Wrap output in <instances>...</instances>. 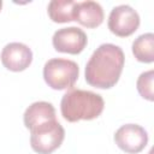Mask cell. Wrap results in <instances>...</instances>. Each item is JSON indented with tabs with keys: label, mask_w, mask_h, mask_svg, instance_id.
I'll use <instances>...</instances> for the list:
<instances>
[{
	"label": "cell",
	"mask_w": 154,
	"mask_h": 154,
	"mask_svg": "<svg viewBox=\"0 0 154 154\" xmlns=\"http://www.w3.org/2000/svg\"><path fill=\"white\" fill-rule=\"evenodd\" d=\"M55 51L69 54H79L88 43L85 32L77 26H67L57 30L52 37Z\"/></svg>",
	"instance_id": "cell-7"
},
{
	"label": "cell",
	"mask_w": 154,
	"mask_h": 154,
	"mask_svg": "<svg viewBox=\"0 0 154 154\" xmlns=\"http://www.w3.org/2000/svg\"><path fill=\"white\" fill-rule=\"evenodd\" d=\"M73 0H52L48 4L47 12L49 18L54 23H67L75 20V6Z\"/></svg>",
	"instance_id": "cell-11"
},
{
	"label": "cell",
	"mask_w": 154,
	"mask_h": 154,
	"mask_svg": "<svg viewBox=\"0 0 154 154\" xmlns=\"http://www.w3.org/2000/svg\"><path fill=\"white\" fill-rule=\"evenodd\" d=\"M79 67L77 63L63 58L49 59L43 66V78L48 87L54 90L72 88L78 79Z\"/></svg>",
	"instance_id": "cell-3"
},
{
	"label": "cell",
	"mask_w": 154,
	"mask_h": 154,
	"mask_svg": "<svg viewBox=\"0 0 154 154\" xmlns=\"http://www.w3.org/2000/svg\"><path fill=\"white\" fill-rule=\"evenodd\" d=\"M107 26L112 34L119 37L132 35L140 26V16L136 10L129 5H118L112 8Z\"/></svg>",
	"instance_id": "cell-5"
},
{
	"label": "cell",
	"mask_w": 154,
	"mask_h": 154,
	"mask_svg": "<svg viewBox=\"0 0 154 154\" xmlns=\"http://www.w3.org/2000/svg\"><path fill=\"white\" fill-rule=\"evenodd\" d=\"M30 146L38 154L53 153L65 138V130L57 119L35 126L30 130Z\"/></svg>",
	"instance_id": "cell-4"
},
{
	"label": "cell",
	"mask_w": 154,
	"mask_h": 154,
	"mask_svg": "<svg viewBox=\"0 0 154 154\" xmlns=\"http://www.w3.org/2000/svg\"><path fill=\"white\" fill-rule=\"evenodd\" d=\"M2 65L13 72H20L29 67L32 61V52L31 49L20 42H11L7 43L0 55Z\"/></svg>",
	"instance_id": "cell-8"
},
{
	"label": "cell",
	"mask_w": 154,
	"mask_h": 154,
	"mask_svg": "<svg viewBox=\"0 0 154 154\" xmlns=\"http://www.w3.org/2000/svg\"><path fill=\"white\" fill-rule=\"evenodd\" d=\"M1 7H2V1L0 0V10H1Z\"/></svg>",
	"instance_id": "cell-14"
},
{
	"label": "cell",
	"mask_w": 154,
	"mask_h": 154,
	"mask_svg": "<svg viewBox=\"0 0 154 154\" xmlns=\"http://www.w3.org/2000/svg\"><path fill=\"white\" fill-rule=\"evenodd\" d=\"M124 63V52L119 46L113 43L100 45L85 65L87 83L99 89L114 87L123 72Z\"/></svg>",
	"instance_id": "cell-1"
},
{
	"label": "cell",
	"mask_w": 154,
	"mask_h": 154,
	"mask_svg": "<svg viewBox=\"0 0 154 154\" xmlns=\"http://www.w3.org/2000/svg\"><path fill=\"white\" fill-rule=\"evenodd\" d=\"M55 119V108L51 102L36 101L31 103L24 112L23 122L26 129L31 130L35 126Z\"/></svg>",
	"instance_id": "cell-10"
},
{
	"label": "cell",
	"mask_w": 154,
	"mask_h": 154,
	"mask_svg": "<svg viewBox=\"0 0 154 154\" xmlns=\"http://www.w3.org/2000/svg\"><path fill=\"white\" fill-rule=\"evenodd\" d=\"M105 107L100 94L83 89H71L61 97L60 111L65 120L70 123L93 120L97 118Z\"/></svg>",
	"instance_id": "cell-2"
},
{
	"label": "cell",
	"mask_w": 154,
	"mask_h": 154,
	"mask_svg": "<svg viewBox=\"0 0 154 154\" xmlns=\"http://www.w3.org/2000/svg\"><path fill=\"white\" fill-rule=\"evenodd\" d=\"M114 142L125 153L136 154L147 146L148 134L138 124H125L114 132Z\"/></svg>",
	"instance_id": "cell-6"
},
{
	"label": "cell",
	"mask_w": 154,
	"mask_h": 154,
	"mask_svg": "<svg viewBox=\"0 0 154 154\" xmlns=\"http://www.w3.org/2000/svg\"><path fill=\"white\" fill-rule=\"evenodd\" d=\"M132 54L135 58L146 64L154 61V35L152 32L140 35L132 42Z\"/></svg>",
	"instance_id": "cell-12"
},
{
	"label": "cell",
	"mask_w": 154,
	"mask_h": 154,
	"mask_svg": "<svg viewBox=\"0 0 154 154\" xmlns=\"http://www.w3.org/2000/svg\"><path fill=\"white\" fill-rule=\"evenodd\" d=\"M153 81H154V71L149 70L146 72H142L136 82V87H137V91L140 93V95L148 100V101H153L154 100V91H153Z\"/></svg>",
	"instance_id": "cell-13"
},
{
	"label": "cell",
	"mask_w": 154,
	"mask_h": 154,
	"mask_svg": "<svg viewBox=\"0 0 154 154\" xmlns=\"http://www.w3.org/2000/svg\"><path fill=\"white\" fill-rule=\"evenodd\" d=\"M103 10L96 1H82L75 6V20L85 28H96L103 22Z\"/></svg>",
	"instance_id": "cell-9"
}]
</instances>
